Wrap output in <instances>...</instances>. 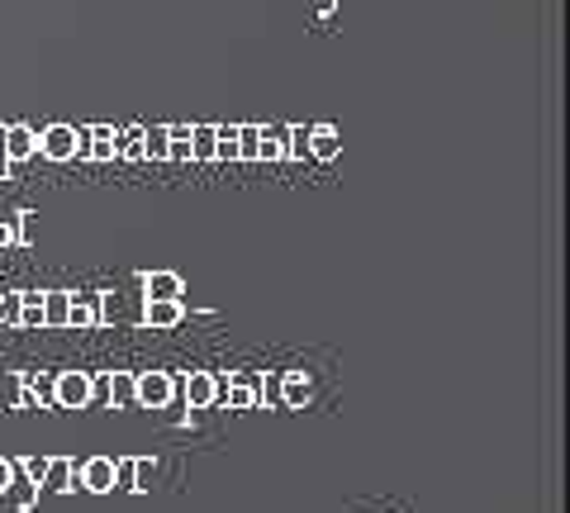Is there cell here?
Instances as JSON below:
<instances>
[{
    "mask_svg": "<svg viewBox=\"0 0 570 513\" xmlns=\"http://www.w3.org/2000/svg\"><path fill=\"white\" fill-rule=\"evenodd\" d=\"M176 395H181V376H171V371H138L134 376V404L138 410H167Z\"/></svg>",
    "mask_w": 570,
    "mask_h": 513,
    "instance_id": "obj_1",
    "label": "cell"
},
{
    "mask_svg": "<svg viewBox=\"0 0 570 513\" xmlns=\"http://www.w3.org/2000/svg\"><path fill=\"white\" fill-rule=\"evenodd\" d=\"M52 410H91V371H58L52 376Z\"/></svg>",
    "mask_w": 570,
    "mask_h": 513,
    "instance_id": "obj_2",
    "label": "cell"
},
{
    "mask_svg": "<svg viewBox=\"0 0 570 513\" xmlns=\"http://www.w3.org/2000/svg\"><path fill=\"white\" fill-rule=\"evenodd\" d=\"M39 157L48 162H77L81 157V129H71V124H48L39 134Z\"/></svg>",
    "mask_w": 570,
    "mask_h": 513,
    "instance_id": "obj_3",
    "label": "cell"
},
{
    "mask_svg": "<svg viewBox=\"0 0 570 513\" xmlns=\"http://www.w3.org/2000/svg\"><path fill=\"white\" fill-rule=\"evenodd\" d=\"M262 371H234L228 385H219V395L228 399V410H262Z\"/></svg>",
    "mask_w": 570,
    "mask_h": 513,
    "instance_id": "obj_4",
    "label": "cell"
},
{
    "mask_svg": "<svg viewBox=\"0 0 570 513\" xmlns=\"http://www.w3.org/2000/svg\"><path fill=\"white\" fill-rule=\"evenodd\" d=\"M276 404L281 410H309L314 381L305 376V371H276Z\"/></svg>",
    "mask_w": 570,
    "mask_h": 513,
    "instance_id": "obj_5",
    "label": "cell"
},
{
    "mask_svg": "<svg viewBox=\"0 0 570 513\" xmlns=\"http://www.w3.org/2000/svg\"><path fill=\"white\" fill-rule=\"evenodd\" d=\"M219 376H214V371H190V376L181 381V399L190 404V410H209L214 399H219Z\"/></svg>",
    "mask_w": 570,
    "mask_h": 513,
    "instance_id": "obj_6",
    "label": "cell"
},
{
    "mask_svg": "<svg viewBox=\"0 0 570 513\" xmlns=\"http://www.w3.org/2000/svg\"><path fill=\"white\" fill-rule=\"evenodd\" d=\"M29 157H39V129H29V124H6V162L20 167Z\"/></svg>",
    "mask_w": 570,
    "mask_h": 513,
    "instance_id": "obj_7",
    "label": "cell"
},
{
    "mask_svg": "<svg viewBox=\"0 0 570 513\" xmlns=\"http://www.w3.org/2000/svg\"><path fill=\"white\" fill-rule=\"evenodd\" d=\"M142 324H148L153 333L181 328L186 324V305L181 299H148V305H142Z\"/></svg>",
    "mask_w": 570,
    "mask_h": 513,
    "instance_id": "obj_8",
    "label": "cell"
},
{
    "mask_svg": "<svg viewBox=\"0 0 570 513\" xmlns=\"http://www.w3.org/2000/svg\"><path fill=\"white\" fill-rule=\"evenodd\" d=\"M81 157L86 162H115V129L110 124H91V129H81Z\"/></svg>",
    "mask_w": 570,
    "mask_h": 513,
    "instance_id": "obj_9",
    "label": "cell"
},
{
    "mask_svg": "<svg viewBox=\"0 0 570 513\" xmlns=\"http://www.w3.org/2000/svg\"><path fill=\"white\" fill-rule=\"evenodd\" d=\"M77 481H81V490H91V494H110L115 490V462L110 456H91V462L77 471Z\"/></svg>",
    "mask_w": 570,
    "mask_h": 513,
    "instance_id": "obj_10",
    "label": "cell"
},
{
    "mask_svg": "<svg viewBox=\"0 0 570 513\" xmlns=\"http://www.w3.org/2000/svg\"><path fill=\"white\" fill-rule=\"evenodd\" d=\"M142 295L148 299H181L186 295V276L181 272H148L142 276Z\"/></svg>",
    "mask_w": 570,
    "mask_h": 513,
    "instance_id": "obj_11",
    "label": "cell"
},
{
    "mask_svg": "<svg viewBox=\"0 0 570 513\" xmlns=\"http://www.w3.org/2000/svg\"><path fill=\"white\" fill-rule=\"evenodd\" d=\"M337 152H343V134H337L333 124H309V157L314 162H333Z\"/></svg>",
    "mask_w": 570,
    "mask_h": 513,
    "instance_id": "obj_12",
    "label": "cell"
},
{
    "mask_svg": "<svg viewBox=\"0 0 570 513\" xmlns=\"http://www.w3.org/2000/svg\"><path fill=\"white\" fill-rule=\"evenodd\" d=\"M33 219L29 209H20V215H0V247H24L33 243Z\"/></svg>",
    "mask_w": 570,
    "mask_h": 513,
    "instance_id": "obj_13",
    "label": "cell"
},
{
    "mask_svg": "<svg viewBox=\"0 0 570 513\" xmlns=\"http://www.w3.org/2000/svg\"><path fill=\"white\" fill-rule=\"evenodd\" d=\"M43 490H48V494H67V490H77V462H71V456H48Z\"/></svg>",
    "mask_w": 570,
    "mask_h": 513,
    "instance_id": "obj_14",
    "label": "cell"
},
{
    "mask_svg": "<svg viewBox=\"0 0 570 513\" xmlns=\"http://www.w3.org/2000/svg\"><path fill=\"white\" fill-rule=\"evenodd\" d=\"M67 328H100V305L96 295H71V309H67Z\"/></svg>",
    "mask_w": 570,
    "mask_h": 513,
    "instance_id": "obj_15",
    "label": "cell"
},
{
    "mask_svg": "<svg viewBox=\"0 0 570 513\" xmlns=\"http://www.w3.org/2000/svg\"><path fill=\"white\" fill-rule=\"evenodd\" d=\"M71 290H43V328H67Z\"/></svg>",
    "mask_w": 570,
    "mask_h": 513,
    "instance_id": "obj_16",
    "label": "cell"
},
{
    "mask_svg": "<svg viewBox=\"0 0 570 513\" xmlns=\"http://www.w3.org/2000/svg\"><path fill=\"white\" fill-rule=\"evenodd\" d=\"M115 157H124V162H142V124L115 129Z\"/></svg>",
    "mask_w": 570,
    "mask_h": 513,
    "instance_id": "obj_17",
    "label": "cell"
},
{
    "mask_svg": "<svg viewBox=\"0 0 570 513\" xmlns=\"http://www.w3.org/2000/svg\"><path fill=\"white\" fill-rule=\"evenodd\" d=\"M257 162H285V129H281V124H262Z\"/></svg>",
    "mask_w": 570,
    "mask_h": 513,
    "instance_id": "obj_18",
    "label": "cell"
},
{
    "mask_svg": "<svg viewBox=\"0 0 570 513\" xmlns=\"http://www.w3.org/2000/svg\"><path fill=\"white\" fill-rule=\"evenodd\" d=\"M190 162H214V124H190Z\"/></svg>",
    "mask_w": 570,
    "mask_h": 513,
    "instance_id": "obj_19",
    "label": "cell"
},
{
    "mask_svg": "<svg viewBox=\"0 0 570 513\" xmlns=\"http://www.w3.org/2000/svg\"><path fill=\"white\" fill-rule=\"evenodd\" d=\"M14 328H43V290H20V324Z\"/></svg>",
    "mask_w": 570,
    "mask_h": 513,
    "instance_id": "obj_20",
    "label": "cell"
},
{
    "mask_svg": "<svg viewBox=\"0 0 570 513\" xmlns=\"http://www.w3.org/2000/svg\"><path fill=\"white\" fill-rule=\"evenodd\" d=\"M167 152H171L167 124L163 129H142V162H167Z\"/></svg>",
    "mask_w": 570,
    "mask_h": 513,
    "instance_id": "obj_21",
    "label": "cell"
},
{
    "mask_svg": "<svg viewBox=\"0 0 570 513\" xmlns=\"http://www.w3.org/2000/svg\"><path fill=\"white\" fill-rule=\"evenodd\" d=\"M309 157V124H291L285 129V162H305Z\"/></svg>",
    "mask_w": 570,
    "mask_h": 513,
    "instance_id": "obj_22",
    "label": "cell"
},
{
    "mask_svg": "<svg viewBox=\"0 0 570 513\" xmlns=\"http://www.w3.org/2000/svg\"><path fill=\"white\" fill-rule=\"evenodd\" d=\"M262 148V124H238V162H257Z\"/></svg>",
    "mask_w": 570,
    "mask_h": 513,
    "instance_id": "obj_23",
    "label": "cell"
},
{
    "mask_svg": "<svg viewBox=\"0 0 570 513\" xmlns=\"http://www.w3.org/2000/svg\"><path fill=\"white\" fill-rule=\"evenodd\" d=\"M110 404H134V371H110Z\"/></svg>",
    "mask_w": 570,
    "mask_h": 513,
    "instance_id": "obj_24",
    "label": "cell"
},
{
    "mask_svg": "<svg viewBox=\"0 0 570 513\" xmlns=\"http://www.w3.org/2000/svg\"><path fill=\"white\" fill-rule=\"evenodd\" d=\"M115 490H138V456H119L115 462Z\"/></svg>",
    "mask_w": 570,
    "mask_h": 513,
    "instance_id": "obj_25",
    "label": "cell"
},
{
    "mask_svg": "<svg viewBox=\"0 0 570 513\" xmlns=\"http://www.w3.org/2000/svg\"><path fill=\"white\" fill-rule=\"evenodd\" d=\"M14 471H20V475H24V481H33V485H43L48 456H20V462H14Z\"/></svg>",
    "mask_w": 570,
    "mask_h": 513,
    "instance_id": "obj_26",
    "label": "cell"
},
{
    "mask_svg": "<svg viewBox=\"0 0 570 513\" xmlns=\"http://www.w3.org/2000/svg\"><path fill=\"white\" fill-rule=\"evenodd\" d=\"M105 404H110V371L91 376V410H105Z\"/></svg>",
    "mask_w": 570,
    "mask_h": 513,
    "instance_id": "obj_27",
    "label": "cell"
},
{
    "mask_svg": "<svg viewBox=\"0 0 570 513\" xmlns=\"http://www.w3.org/2000/svg\"><path fill=\"white\" fill-rule=\"evenodd\" d=\"M153 481H157V462H153V456H138V490L134 494L153 490Z\"/></svg>",
    "mask_w": 570,
    "mask_h": 513,
    "instance_id": "obj_28",
    "label": "cell"
},
{
    "mask_svg": "<svg viewBox=\"0 0 570 513\" xmlns=\"http://www.w3.org/2000/svg\"><path fill=\"white\" fill-rule=\"evenodd\" d=\"M0 305H6V328L20 324V290H0Z\"/></svg>",
    "mask_w": 570,
    "mask_h": 513,
    "instance_id": "obj_29",
    "label": "cell"
},
{
    "mask_svg": "<svg viewBox=\"0 0 570 513\" xmlns=\"http://www.w3.org/2000/svg\"><path fill=\"white\" fill-rule=\"evenodd\" d=\"M10 481H14V462H10V456H0V500H6Z\"/></svg>",
    "mask_w": 570,
    "mask_h": 513,
    "instance_id": "obj_30",
    "label": "cell"
},
{
    "mask_svg": "<svg viewBox=\"0 0 570 513\" xmlns=\"http://www.w3.org/2000/svg\"><path fill=\"white\" fill-rule=\"evenodd\" d=\"M314 6H318V14H324V20H328V14H333V6H337V0H314Z\"/></svg>",
    "mask_w": 570,
    "mask_h": 513,
    "instance_id": "obj_31",
    "label": "cell"
},
{
    "mask_svg": "<svg viewBox=\"0 0 570 513\" xmlns=\"http://www.w3.org/2000/svg\"><path fill=\"white\" fill-rule=\"evenodd\" d=\"M0 167H10L6 162V124H0Z\"/></svg>",
    "mask_w": 570,
    "mask_h": 513,
    "instance_id": "obj_32",
    "label": "cell"
},
{
    "mask_svg": "<svg viewBox=\"0 0 570 513\" xmlns=\"http://www.w3.org/2000/svg\"><path fill=\"white\" fill-rule=\"evenodd\" d=\"M0 328H6V305H0Z\"/></svg>",
    "mask_w": 570,
    "mask_h": 513,
    "instance_id": "obj_33",
    "label": "cell"
}]
</instances>
